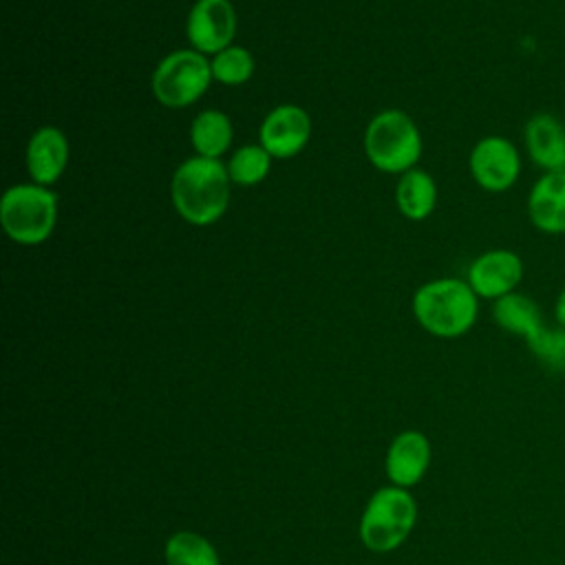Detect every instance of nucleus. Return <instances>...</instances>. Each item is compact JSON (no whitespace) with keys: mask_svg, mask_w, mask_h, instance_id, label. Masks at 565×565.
<instances>
[{"mask_svg":"<svg viewBox=\"0 0 565 565\" xmlns=\"http://www.w3.org/2000/svg\"><path fill=\"white\" fill-rule=\"evenodd\" d=\"M466 280L479 298L499 300L521 285L523 260L512 249H488L470 263Z\"/></svg>","mask_w":565,"mask_h":565,"instance_id":"10","label":"nucleus"},{"mask_svg":"<svg viewBox=\"0 0 565 565\" xmlns=\"http://www.w3.org/2000/svg\"><path fill=\"white\" fill-rule=\"evenodd\" d=\"M413 313L428 333L437 338H459L477 322L479 296L468 280L437 278L415 291Z\"/></svg>","mask_w":565,"mask_h":565,"instance_id":"2","label":"nucleus"},{"mask_svg":"<svg viewBox=\"0 0 565 565\" xmlns=\"http://www.w3.org/2000/svg\"><path fill=\"white\" fill-rule=\"evenodd\" d=\"M190 141L201 157L218 159L230 150L232 121L221 110H203L194 117L190 128Z\"/></svg>","mask_w":565,"mask_h":565,"instance_id":"17","label":"nucleus"},{"mask_svg":"<svg viewBox=\"0 0 565 565\" xmlns=\"http://www.w3.org/2000/svg\"><path fill=\"white\" fill-rule=\"evenodd\" d=\"M530 223L550 236L565 234V170L543 172L527 192Z\"/></svg>","mask_w":565,"mask_h":565,"instance_id":"13","label":"nucleus"},{"mask_svg":"<svg viewBox=\"0 0 565 565\" xmlns=\"http://www.w3.org/2000/svg\"><path fill=\"white\" fill-rule=\"evenodd\" d=\"M210 82V60L194 49H181L157 64L150 84L159 104L168 108H185L207 90Z\"/></svg>","mask_w":565,"mask_h":565,"instance_id":"7","label":"nucleus"},{"mask_svg":"<svg viewBox=\"0 0 565 565\" xmlns=\"http://www.w3.org/2000/svg\"><path fill=\"white\" fill-rule=\"evenodd\" d=\"M415 521L417 505L406 488H380L362 512L360 539L371 552H391L406 541Z\"/></svg>","mask_w":565,"mask_h":565,"instance_id":"6","label":"nucleus"},{"mask_svg":"<svg viewBox=\"0 0 565 565\" xmlns=\"http://www.w3.org/2000/svg\"><path fill=\"white\" fill-rule=\"evenodd\" d=\"M166 565H221L214 545L190 530L172 534L163 550Z\"/></svg>","mask_w":565,"mask_h":565,"instance_id":"18","label":"nucleus"},{"mask_svg":"<svg viewBox=\"0 0 565 565\" xmlns=\"http://www.w3.org/2000/svg\"><path fill=\"white\" fill-rule=\"evenodd\" d=\"M57 221V194L46 185L20 183L4 190L0 223L7 236L20 245L44 243Z\"/></svg>","mask_w":565,"mask_h":565,"instance_id":"5","label":"nucleus"},{"mask_svg":"<svg viewBox=\"0 0 565 565\" xmlns=\"http://www.w3.org/2000/svg\"><path fill=\"white\" fill-rule=\"evenodd\" d=\"M523 146L530 161L543 172L565 170V124L556 115H532L523 126Z\"/></svg>","mask_w":565,"mask_h":565,"instance_id":"12","label":"nucleus"},{"mask_svg":"<svg viewBox=\"0 0 565 565\" xmlns=\"http://www.w3.org/2000/svg\"><path fill=\"white\" fill-rule=\"evenodd\" d=\"M212 77L225 86L245 84L254 73V55L243 46H227L218 51L212 62Z\"/></svg>","mask_w":565,"mask_h":565,"instance_id":"20","label":"nucleus"},{"mask_svg":"<svg viewBox=\"0 0 565 565\" xmlns=\"http://www.w3.org/2000/svg\"><path fill=\"white\" fill-rule=\"evenodd\" d=\"M468 170L481 190L505 192L521 177V154L510 139L488 135L472 146Z\"/></svg>","mask_w":565,"mask_h":565,"instance_id":"8","label":"nucleus"},{"mask_svg":"<svg viewBox=\"0 0 565 565\" xmlns=\"http://www.w3.org/2000/svg\"><path fill=\"white\" fill-rule=\"evenodd\" d=\"M492 318L503 331L523 338L543 366L565 371V327H550L530 296L514 291L494 300Z\"/></svg>","mask_w":565,"mask_h":565,"instance_id":"3","label":"nucleus"},{"mask_svg":"<svg viewBox=\"0 0 565 565\" xmlns=\"http://www.w3.org/2000/svg\"><path fill=\"white\" fill-rule=\"evenodd\" d=\"M395 201L406 218L424 221L437 205V185L428 172L413 168L402 174L395 190Z\"/></svg>","mask_w":565,"mask_h":565,"instance_id":"16","label":"nucleus"},{"mask_svg":"<svg viewBox=\"0 0 565 565\" xmlns=\"http://www.w3.org/2000/svg\"><path fill=\"white\" fill-rule=\"evenodd\" d=\"M554 320L558 327H565V287L558 291L554 300Z\"/></svg>","mask_w":565,"mask_h":565,"instance_id":"21","label":"nucleus"},{"mask_svg":"<svg viewBox=\"0 0 565 565\" xmlns=\"http://www.w3.org/2000/svg\"><path fill=\"white\" fill-rule=\"evenodd\" d=\"M68 163V139L55 126L38 128L26 146V168L38 185L55 183Z\"/></svg>","mask_w":565,"mask_h":565,"instance_id":"14","label":"nucleus"},{"mask_svg":"<svg viewBox=\"0 0 565 565\" xmlns=\"http://www.w3.org/2000/svg\"><path fill=\"white\" fill-rule=\"evenodd\" d=\"M311 137V119L305 108L296 104H282L267 113L260 124V146L274 159H291L307 146Z\"/></svg>","mask_w":565,"mask_h":565,"instance_id":"11","label":"nucleus"},{"mask_svg":"<svg viewBox=\"0 0 565 565\" xmlns=\"http://www.w3.org/2000/svg\"><path fill=\"white\" fill-rule=\"evenodd\" d=\"M225 166L232 183L247 188V185L260 183L269 174L271 154L260 143H249L234 150V154Z\"/></svg>","mask_w":565,"mask_h":565,"instance_id":"19","label":"nucleus"},{"mask_svg":"<svg viewBox=\"0 0 565 565\" xmlns=\"http://www.w3.org/2000/svg\"><path fill=\"white\" fill-rule=\"evenodd\" d=\"M369 161L388 174H404L422 157V135L415 121L397 108L377 113L364 132Z\"/></svg>","mask_w":565,"mask_h":565,"instance_id":"4","label":"nucleus"},{"mask_svg":"<svg viewBox=\"0 0 565 565\" xmlns=\"http://www.w3.org/2000/svg\"><path fill=\"white\" fill-rule=\"evenodd\" d=\"M230 181L221 159L190 157L172 174V205L190 225H212L230 205Z\"/></svg>","mask_w":565,"mask_h":565,"instance_id":"1","label":"nucleus"},{"mask_svg":"<svg viewBox=\"0 0 565 565\" xmlns=\"http://www.w3.org/2000/svg\"><path fill=\"white\" fill-rule=\"evenodd\" d=\"M430 463V444L419 430L399 433L386 452V472L393 486L411 488L422 481Z\"/></svg>","mask_w":565,"mask_h":565,"instance_id":"15","label":"nucleus"},{"mask_svg":"<svg viewBox=\"0 0 565 565\" xmlns=\"http://www.w3.org/2000/svg\"><path fill=\"white\" fill-rule=\"evenodd\" d=\"M185 35L194 51L212 53L232 46L236 35V11L230 0H196L188 13Z\"/></svg>","mask_w":565,"mask_h":565,"instance_id":"9","label":"nucleus"}]
</instances>
